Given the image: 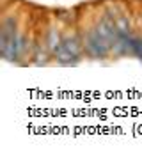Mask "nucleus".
Segmentation results:
<instances>
[{
    "label": "nucleus",
    "mask_w": 142,
    "mask_h": 156,
    "mask_svg": "<svg viewBox=\"0 0 142 156\" xmlns=\"http://www.w3.org/2000/svg\"><path fill=\"white\" fill-rule=\"evenodd\" d=\"M84 39V55L91 60H107L112 58V43L100 34L94 23L82 29Z\"/></svg>",
    "instance_id": "nucleus-1"
},
{
    "label": "nucleus",
    "mask_w": 142,
    "mask_h": 156,
    "mask_svg": "<svg viewBox=\"0 0 142 156\" xmlns=\"http://www.w3.org/2000/svg\"><path fill=\"white\" fill-rule=\"evenodd\" d=\"M20 30V16L18 12L13 9L5 11L2 16V23H0V53H4L5 50L9 48V44L13 43L14 36L18 34Z\"/></svg>",
    "instance_id": "nucleus-2"
},
{
    "label": "nucleus",
    "mask_w": 142,
    "mask_h": 156,
    "mask_svg": "<svg viewBox=\"0 0 142 156\" xmlns=\"http://www.w3.org/2000/svg\"><path fill=\"white\" fill-rule=\"evenodd\" d=\"M62 48L75 53L76 57L84 58V39H82V30L78 25H69L62 29Z\"/></svg>",
    "instance_id": "nucleus-3"
},
{
    "label": "nucleus",
    "mask_w": 142,
    "mask_h": 156,
    "mask_svg": "<svg viewBox=\"0 0 142 156\" xmlns=\"http://www.w3.org/2000/svg\"><path fill=\"white\" fill-rule=\"evenodd\" d=\"M50 60H53V57H52L46 43H45V37L39 36L34 41V48H32V55H30V64L41 68V66H48Z\"/></svg>",
    "instance_id": "nucleus-4"
},
{
    "label": "nucleus",
    "mask_w": 142,
    "mask_h": 156,
    "mask_svg": "<svg viewBox=\"0 0 142 156\" xmlns=\"http://www.w3.org/2000/svg\"><path fill=\"white\" fill-rule=\"evenodd\" d=\"M62 29H64V27H62L59 21H57V23H50L46 27V30H45V34H43L45 43H46L52 57H53L57 51L60 50V46H62Z\"/></svg>",
    "instance_id": "nucleus-5"
},
{
    "label": "nucleus",
    "mask_w": 142,
    "mask_h": 156,
    "mask_svg": "<svg viewBox=\"0 0 142 156\" xmlns=\"http://www.w3.org/2000/svg\"><path fill=\"white\" fill-rule=\"evenodd\" d=\"M80 60H82V57H76L75 53L64 50L62 46H60V50L53 55V62H55L57 66H62V68H73V66H78Z\"/></svg>",
    "instance_id": "nucleus-6"
},
{
    "label": "nucleus",
    "mask_w": 142,
    "mask_h": 156,
    "mask_svg": "<svg viewBox=\"0 0 142 156\" xmlns=\"http://www.w3.org/2000/svg\"><path fill=\"white\" fill-rule=\"evenodd\" d=\"M55 20L62 25V27H69V25H78V16H76L75 11L71 9H64V7H59L53 11Z\"/></svg>",
    "instance_id": "nucleus-7"
},
{
    "label": "nucleus",
    "mask_w": 142,
    "mask_h": 156,
    "mask_svg": "<svg viewBox=\"0 0 142 156\" xmlns=\"http://www.w3.org/2000/svg\"><path fill=\"white\" fill-rule=\"evenodd\" d=\"M128 46H130V57H135L142 62V36L132 32L128 36Z\"/></svg>",
    "instance_id": "nucleus-8"
},
{
    "label": "nucleus",
    "mask_w": 142,
    "mask_h": 156,
    "mask_svg": "<svg viewBox=\"0 0 142 156\" xmlns=\"http://www.w3.org/2000/svg\"><path fill=\"white\" fill-rule=\"evenodd\" d=\"M115 25H117V30H119V32H133L130 18L124 16V14H117V16H115Z\"/></svg>",
    "instance_id": "nucleus-9"
}]
</instances>
